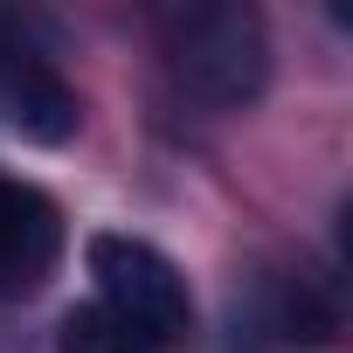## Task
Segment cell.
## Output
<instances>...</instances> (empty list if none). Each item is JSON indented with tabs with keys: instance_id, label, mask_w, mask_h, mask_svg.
I'll return each instance as SVG.
<instances>
[{
	"instance_id": "5b68a950",
	"label": "cell",
	"mask_w": 353,
	"mask_h": 353,
	"mask_svg": "<svg viewBox=\"0 0 353 353\" xmlns=\"http://www.w3.org/2000/svg\"><path fill=\"white\" fill-rule=\"evenodd\" d=\"M56 353H166L159 339H145L132 319L104 312V305H77L56 332Z\"/></svg>"
},
{
	"instance_id": "6da1fadb",
	"label": "cell",
	"mask_w": 353,
	"mask_h": 353,
	"mask_svg": "<svg viewBox=\"0 0 353 353\" xmlns=\"http://www.w3.org/2000/svg\"><path fill=\"white\" fill-rule=\"evenodd\" d=\"M166 56H173V77H181L194 97L236 111L250 104L263 83H270V35H263V14L256 8H181L166 14Z\"/></svg>"
},
{
	"instance_id": "7a4b0ae2",
	"label": "cell",
	"mask_w": 353,
	"mask_h": 353,
	"mask_svg": "<svg viewBox=\"0 0 353 353\" xmlns=\"http://www.w3.org/2000/svg\"><path fill=\"white\" fill-rule=\"evenodd\" d=\"M90 277H97V305L132 319L145 339L173 346L194 332V291L188 277L173 270V256H159L152 243L139 236H90Z\"/></svg>"
},
{
	"instance_id": "3957f363",
	"label": "cell",
	"mask_w": 353,
	"mask_h": 353,
	"mask_svg": "<svg viewBox=\"0 0 353 353\" xmlns=\"http://www.w3.org/2000/svg\"><path fill=\"white\" fill-rule=\"evenodd\" d=\"M77 118L83 111H77V90L63 83V70L42 49L0 35V132H14L28 145H63L77 132Z\"/></svg>"
},
{
	"instance_id": "277c9868",
	"label": "cell",
	"mask_w": 353,
	"mask_h": 353,
	"mask_svg": "<svg viewBox=\"0 0 353 353\" xmlns=\"http://www.w3.org/2000/svg\"><path fill=\"white\" fill-rule=\"evenodd\" d=\"M63 256V215L42 188L0 181V298H28Z\"/></svg>"
}]
</instances>
